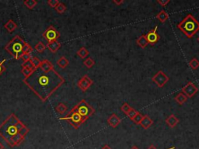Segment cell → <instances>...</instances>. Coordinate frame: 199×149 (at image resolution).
I'll list each match as a JSON object with an SVG mask.
<instances>
[{
    "mask_svg": "<svg viewBox=\"0 0 199 149\" xmlns=\"http://www.w3.org/2000/svg\"><path fill=\"white\" fill-rule=\"evenodd\" d=\"M24 82L45 103L64 84L65 78L55 68L49 72H44L37 68L28 78H24Z\"/></svg>",
    "mask_w": 199,
    "mask_h": 149,
    "instance_id": "6da1fadb",
    "label": "cell"
},
{
    "mask_svg": "<svg viewBox=\"0 0 199 149\" xmlns=\"http://www.w3.org/2000/svg\"><path fill=\"white\" fill-rule=\"evenodd\" d=\"M30 130L14 114L0 124V137L10 147H17L25 140Z\"/></svg>",
    "mask_w": 199,
    "mask_h": 149,
    "instance_id": "7a4b0ae2",
    "label": "cell"
},
{
    "mask_svg": "<svg viewBox=\"0 0 199 149\" xmlns=\"http://www.w3.org/2000/svg\"><path fill=\"white\" fill-rule=\"evenodd\" d=\"M5 50L12 55L15 59H19L24 54L33 51V47L19 35H16L9 43L5 46Z\"/></svg>",
    "mask_w": 199,
    "mask_h": 149,
    "instance_id": "3957f363",
    "label": "cell"
},
{
    "mask_svg": "<svg viewBox=\"0 0 199 149\" xmlns=\"http://www.w3.org/2000/svg\"><path fill=\"white\" fill-rule=\"evenodd\" d=\"M177 27L187 37L191 38L199 30V23L191 14L189 13L181 22L179 23Z\"/></svg>",
    "mask_w": 199,
    "mask_h": 149,
    "instance_id": "277c9868",
    "label": "cell"
},
{
    "mask_svg": "<svg viewBox=\"0 0 199 149\" xmlns=\"http://www.w3.org/2000/svg\"><path fill=\"white\" fill-rule=\"evenodd\" d=\"M73 110L76 111L83 119L88 120L95 112V109L92 107L85 99H83L77 105L73 108Z\"/></svg>",
    "mask_w": 199,
    "mask_h": 149,
    "instance_id": "5b68a950",
    "label": "cell"
},
{
    "mask_svg": "<svg viewBox=\"0 0 199 149\" xmlns=\"http://www.w3.org/2000/svg\"><path fill=\"white\" fill-rule=\"evenodd\" d=\"M60 120H66L71 126H73L75 129H78L83 123L86 121V120L83 119L76 111L73 110V109L70 110V112L64 117H60Z\"/></svg>",
    "mask_w": 199,
    "mask_h": 149,
    "instance_id": "8992f818",
    "label": "cell"
},
{
    "mask_svg": "<svg viewBox=\"0 0 199 149\" xmlns=\"http://www.w3.org/2000/svg\"><path fill=\"white\" fill-rule=\"evenodd\" d=\"M43 37H45V40H48V43L51 41H55L60 37V34L53 26H50L48 28L44 31L42 34Z\"/></svg>",
    "mask_w": 199,
    "mask_h": 149,
    "instance_id": "52a82bcc",
    "label": "cell"
},
{
    "mask_svg": "<svg viewBox=\"0 0 199 149\" xmlns=\"http://www.w3.org/2000/svg\"><path fill=\"white\" fill-rule=\"evenodd\" d=\"M152 81L154 82L159 87H164L166 83L169 81V77L163 71H159L152 78Z\"/></svg>",
    "mask_w": 199,
    "mask_h": 149,
    "instance_id": "ba28073f",
    "label": "cell"
},
{
    "mask_svg": "<svg viewBox=\"0 0 199 149\" xmlns=\"http://www.w3.org/2000/svg\"><path fill=\"white\" fill-rule=\"evenodd\" d=\"M198 91V87L194 84L193 82H190L187 83L184 87L182 88V92L187 98H191L192 96H195L197 93V92Z\"/></svg>",
    "mask_w": 199,
    "mask_h": 149,
    "instance_id": "9c48e42d",
    "label": "cell"
},
{
    "mask_svg": "<svg viewBox=\"0 0 199 149\" xmlns=\"http://www.w3.org/2000/svg\"><path fill=\"white\" fill-rule=\"evenodd\" d=\"M94 83V81L89 78L88 75H85L84 76H83L79 80L77 83L78 87L82 91H86Z\"/></svg>",
    "mask_w": 199,
    "mask_h": 149,
    "instance_id": "30bf717a",
    "label": "cell"
},
{
    "mask_svg": "<svg viewBox=\"0 0 199 149\" xmlns=\"http://www.w3.org/2000/svg\"><path fill=\"white\" fill-rule=\"evenodd\" d=\"M157 28L158 27H156L154 29H153V30H150L149 32L146 35L148 43L150 44L151 45H155V44H156L159 39V34H158L157 32H156Z\"/></svg>",
    "mask_w": 199,
    "mask_h": 149,
    "instance_id": "8fae6325",
    "label": "cell"
},
{
    "mask_svg": "<svg viewBox=\"0 0 199 149\" xmlns=\"http://www.w3.org/2000/svg\"><path fill=\"white\" fill-rule=\"evenodd\" d=\"M39 68H40L42 72H49L54 69V65H52L51 62L49 61L48 60L45 59L41 61Z\"/></svg>",
    "mask_w": 199,
    "mask_h": 149,
    "instance_id": "7c38bea8",
    "label": "cell"
},
{
    "mask_svg": "<svg viewBox=\"0 0 199 149\" xmlns=\"http://www.w3.org/2000/svg\"><path fill=\"white\" fill-rule=\"evenodd\" d=\"M121 120L120 117L117 115H116L115 114H112V115L107 119V123H108V124L110 127H114V128L117 127V126L121 124Z\"/></svg>",
    "mask_w": 199,
    "mask_h": 149,
    "instance_id": "4fadbf2b",
    "label": "cell"
},
{
    "mask_svg": "<svg viewBox=\"0 0 199 149\" xmlns=\"http://www.w3.org/2000/svg\"><path fill=\"white\" fill-rule=\"evenodd\" d=\"M61 46L62 45L60 42H58V40H55V41L49 42V43L47 45L46 47H48V50H49L51 52H52V53H56V52L59 50Z\"/></svg>",
    "mask_w": 199,
    "mask_h": 149,
    "instance_id": "5bb4252c",
    "label": "cell"
},
{
    "mask_svg": "<svg viewBox=\"0 0 199 149\" xmlns=\"http://www.w3.org/2000/svg\"><path fill=\"white\" fill-rule=\"evenodd\" d=\"M153 121L149 116H143V118L142 120L141 123H140V125L145 129H148L153 125Z\"/></svg>",
    "mask_w": 199,
    "mask_h": 149,
    "instance_id": "9a60e30c",
    "label": "cell"
},
{
    "mask_svg": "<svg viewBox=\"0 0 199 149\" xmlns=\"http://www.w3.org/2000/svg\"><path fill=\"white\" fill-rule=\"evenodd\" d=\"M166 123L168 124V126L170 127H174L177 126V124L179 123V120L174 114H171L169 117H168L166 119Z\"/></svg>",
    "mask_w": 199,
    "mask_h": 149,
    "instance_id": "2e32d148",
    "label": "cell"
},
{
    "mask_svg": "<svg viewBox=\"0 0 199 149\" xmlns=\"http://www.w3.org/2000/svg\"><path fill=\"white\" fill-rule=\"evenodd\" d=\"M4 28L9 33H12L17 28V24L13 19H9L4 25Z\"/></svg>",
    "mask_w": 199,
    "mask_h": 149,
    "instance_id": "e0dca14e",
    "label": "cell"
},
{
    "mask_svg": "<svg viewBox=\"0 0 199 149\" xmlns=\"http://www.w3.org/2000/svg\"><path fill=\"white\" fill-rule=\"evenodd\" d=\"M136 42L137 44H138V45L140 47H142V48H145V47H147L148 44H149L147 41V39H146V35L140 36V37L137 39Z\"/></svg>",
    "mask_w": 199,
    "mask_h": 149,
    "instance_id": "ac0fdd59",
    "label": "cell"
},
{
    "mask_svg": "<svg viewBox=\"0 0 199 149\" xmlns=\"http://www.w3.org/2000/svg\"><path fill=\"white\" fill-rule=\"evenodd\" d=\"M69 64V61L65 56L60 57L59 59L57 61V65L61 68H66Z\"/></svg>",
    "mask_w": 199,
    "mask_h": 149,
    "instance_id": "d6986e66",
    "label": "cell"
},
{
    "mask_svg": "<svg viewBox=\"0 0 199 149\" xmlns=\"http://www.w3.org/2000/svg\"><path fill=\"white\" fill-rule=\"evenodd\" d=\"M156 17H157V19H159L160 22L164 23L166 22L168 19H169V15H168V13L166 12V11L162 10L160 11V13H159L157 14Z\"/></svg>",
    "mask_w": 199,
    "mask_h": 149,
    "instance_id": "ffe728a7",
    "label": "cell"
},
{
    "mask_svg": "<svg viewBox=\"0 0 199 149\" xmlns=\"http://www.w3.org/2000/svg\"><path fill=\"white\" fill-rule=\"evenodd\" d=\"M67 109H68V108H67L66 104H62V103H60V104H58V105H57L56 107H55V111H56V112L59 114H65V113H66L67 111Z\"/></svg>",
    "mask_w": 199,
    "mask_h": 149,
    "instance_id": "44dd1931",
    "label": "cell"
},
{
    "mask_svg": "<svg viewBox=\"0 0 199 149\" xmlns=\"http://www.w3.org/2000/svg\"><path fill=\"white\" fill-rule=\"evenodd\" d=\"M175 99H176V101H177V102L179 104L182 105V104H184V103H185L186 101L187 100V97L185 96V95L184 94V93H179V94L177 95V96H176Z\"/></svg>",
    "mask_w": 199,
    "mask_h": 149,
    "instance_id": "7402d4cb",
    "label": "cell"
},
{
    "mask_svg": "<svg viewBox=\"0 0 199 149\" xmlns=\"http://www.w3.org/2000/svg\"><path fill=\"white\" fill-rule=\"evenodd\" d=\"M76 54L78 55V56H79L81 58L84 59V58H86V57L88 56V55H89V51H88L86 47H81L79 51H78Z\"/></svg>",
    "mask_w": 199,
    "mask_h": 149,
    "instance_id": "603a6c76",
    "label": "cell"
},
{
    "mask_svg": "<svg viewBox=\"0 0 199 149\" xmlns=\"http://www.w3.org/2000/svg\"><path fill=\"white\" fill-rule=\"evenodd\" d=\"M24 6L27 8H28L29 9H32L37 6V2L36 1V0H25V1L24 2Z\"/></svg>",
    "mask_w": 199,
    "mask_h": 149,
    "instance_id": "cb8c5ba5",
    "label": "cell"
},
{
    "mask_svg": "<svg viewBox=\"0 0 199 149\" xmlns=\"http://www.w3.org/2000/svg\"><path fill=\"white\" fill-rule=\"evenodd\" d=\"M55 11L58 13L62 14V13H64L65 12H66L67 8H66V5H65L64 3H59L58 4V6H57L55 8Z\"/></svg>",
    "mask_w": 199,
    "mask_h": 149,
    "instance_id": "d4e9b609",
    "label": "cell"
},
{
    "mask_svg": "<svg viewBox=\"0 0 199 149\" xmlns=\"http://www.w3.org/2000/svg\"><path fill=\"white\" fill-rule=\"evenodd\" d=\"M46 49V46L44 45L41 41H39L35 46H34V50L37 52V53H42L45 51Z\"/></svg>",
    "mask_w": 199,
    "mask_h": 149,
    "instance_id": "484cf974",
    "label": "cell"
},
{
    "mask_svg": "<svg viewBox=\"0 0 199 149\" xmlns=\"http://www.w3.org/2000/svg\"><path fill=\"white\" fill-rule=\"evenodd\" d=\"M36 69H30V68H22L21 69V73H22L23 75L24 76V78H28L30 75H31L32 73L35 71Z\"/></svg>",
    "mask_w": 199,
    "mask_h": 149,
    "instance_id": "4316f807",
    "label": "cell"
},
{
    "mask_svg": "<svg viewBox=\"0 0 199 149\" xmlns=\"http://www.w3.org/2000/svg\"><path fill=\"white\" fill-rule=\"evenodd\" d=\"M83 65H84L87 68H91L94 65H95V61H94L91 58H88L83 61Z\"/></svg>",
    "mask_w": 199,
    "mask_h": 149,
    "instance_id": "83f0119b",
    "label": "cell"
},
{
    "mask_svg": "<svg viewBox=\"0 0 199 149\" xmlns=\"http://www.w3.org/2000/svg\"><path fill=\"white\" fill-rule=\"evenodd\" d=\"M189 66H190L192 69H197L199 67V61L197 59V58H194L193 59L189 62Z\"/></svg>",
    "mask_w": 199,
    "mask_h": 149,
    "instance_id": "f1b7e54d",
    "label": "cell"
},
{
    "mask_svg": "<svg viewBox=\"0 0 199 149\" xmlns=\"http://www.w3.org/2000/svg\"><path fill=\"white\" fill-rule=\"evenodd\" d=\"M30 61H31L32 64H33V65H34V68H35V69H37V68H39L41 61L38 58H37V57H34V56L32 57Z\"/></svg>",
    "mask_w": 199,
    "mask_h": 149,
    "instance_id": "f546056e",
    "label": "cell"
},
{
    "mask_svg": "<svg viewBox=\"0 0 199 149\" xmlns=\"http://www.w3.org/2000/svg\"><path fill=\"white\" fill-rule=\"evenodd\" d=\"M143 118V116L139 112H138V114H137L136 115H135V117L133 118L132 121L135 123V124H140V123H141Z\"/></svg>",
    "mask_w": 199,
    "mask_h": 149,
    "instance_id": "4dcf8cb0",
    "label": "cell"
},
{
    "mask_svg": "<svg viewBox=\"0 0 199 149\" xmlns=\"http://www.w3.org/2000/svg\"><path fill=\"white\" fill-rule=\"evenodd\" d=\"M21 66H22V68H30V69H35L30 60L24 62V63L21 65Z\"/></svg>",
    "mask_w": 199,
    "mask_h": 149,
    "instance_id": "1f68e13d",
    "label": "cell"
},
{
    "mask_svg": "<svg viewBox=\"0 0 199 149\" xmlns=\"http://www.w3.org/2000/svg\"><path fill=\"white\" fill-rule=\"evenodd\" d=\"M121 110L123 111V112L125 113V114H127L128 112H129L130 109H132V107H131V106H130L129 104H126V103H125V104H124L121 106Z\"/></svg>",
    "mask_w": 199,
    "mask_h": 149,
    "instance_id": "d6a6232c",
    "label": "cell"
},
{
    "mask_svg": "<svg viewBox=\"0 0 199 149\" xmlns=\"http://www.w3.org/2000/svg\"><path fill=\"white\" fill-rule=\"evenodd\" d=\"M137 114H138V111H136L135 109H134L133 108H132V109L129 110V112L127 114V115H128V117H129L132 120L133 118L135 117V115H136Z\"/></svg>",
    "mask_w": 199,
    "mask_h": 149,
    "instance_id": "836d02e7",
    "label": "cell"
},
{
    "mask_svg": "<svg viewBox=\"0 0 199 149\" xmlns=\"http://www.w3.org/2000/svg\"><path fill=\"white\" fill-rule=\"evenodd\" d=\"M60 2L58 0H48V5L51 8H55Z\"/></svg>",
    "mask_w": 199,
    "mask_h": 149,
    "instance_id": "e575fe53",
    "label": "cell"
},
{
    "mask_svg": "<svg viewBox=\"0 0 199 149\" xmlns=\"http://www.w3.org/2000/svg\"><path fill=\"white\" fill-rule=\"evenodd\" d=\"M6 61V59H3V61H0V76L3 75V73L6 71V67L4 66V62Z\"/></svg>",
    "mask_w": 199,
    "mask_h": 149,
    "instance_id": "d590c367",
    "label": "cell"
},
{
    "mask_svg": "<svg viewBox=\"0 0 199 149\" xmlns=\"http://www.w3.org/2000/svg\"><path fill=\"white\" fill-rule=\"evenodd\" d=\"M31 58H32L31 54L27 53V54H24L21 58H22L23 61H24V62H25V61H30V59H31Z\"/></svg>",
    "mask_w": 199,
    "mask_h": 149,
    "instance_id": "8d00e7d4",
    "label": "cell"
},
{
    "mask_svg": "<svg viewBox=\"0 0 199 149\" xmlns=\"http://www.w3.org/2000/svg\"><path fill=\"white\" fill-rule=\"evenodd\" d=\"M169 3V0H157V3L160 4L162 6H166Z\"/></svg>",
    "mask_w": 199,
    "mask_h": 149,
    "instance_id": "74e56055",
    "label": "cell"
},
{
    "mask_svg": "<svg viewBox=\"0 0 199 149\" xmlns=\"http://www.w3.org/2000/svg\"><path fill=\"white\" fill-rule=\"evenodd\" d=\"M113 3H115V4L117 5V6H119V5H121V3H123L124 1H123V0H120V1H117V0H114Z\"/></svg>",
    "mask_w": 199,
    "mask_h": 149,
    "instance_id": "f35d334b",
    "label": "cell"
},
{
    "mask_svg": "<svg viewBox=\"0 0 199 149\" xmlns=\"http://www.w3.org/2000/svg\"><path fill=\"white\" fill-rule=\"evenodd\" d=\"M148 149H156V148H155V146H153V145H151V146L149 147V148ZM168 149H175V147H172V148H168Z\"/></svg>",
    "mask_w": 199,
    "mask_h": 149,
    "instance_id": "ab89813d",
    "label": "cell"
},
{
    "mask_svg": "<svg viewBox=\"0 0 199 149\" xmlns=\"http://www.w3.org/2000/svg\"><path fill=\"white\" fill-rule=\"evenodd\" d=\"M102 149H111V148H110V147L109 146V145H104V147H103Z\"/></svg>",
    "mask_w": 199,
    "mask_h": 149,
    "instance_id": "60d3db41",
    "label": "cell"
},
{
    "mask_svg": "<svg viewBox=\"0 0 199 149\" xmlns=\"http://www.w3.org/2000/svg\"><path fill=\"white\" fill-rule=\"evenodd\" d=\"M0 149H4V145L0 142Z\"/></svg>",
    "mask_w": 199,
    "mask_h": 149,
    "instance_id": "b9f144b4",
    "label": "cell"
},
{
    "mask_svg": "<svg viewBox=\"0 0 199 149\" xmlns=\"http://www.w3.org/2000/svg\"><path fill=\"white\" fill-rule=\"evenodd\" d=\"M131 149H139V148H137V147H136V146H133V147H132V148Z\"/></svg>",
    "mask_w": 199,
    "mask_h": 149,
    "instance_id": "7bdbcfd3",
    "label": "cell"
},
{
    "mask_svg": "<svg viewBox=\"0 0 199 149\" xmlns=\"http://www.w3.org/2000/svg\"><path fill=\"white\" fill-rule=\"evenodd\" d=\"M198 41H199V37H198Z\"/></svg>",
    "mask_w": 199,
    "mask_h": 149,
    "instance_id": "ee69618b",
    "label": "cell"
}]
</instances>
